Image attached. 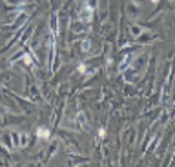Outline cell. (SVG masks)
<instances>
[{
	"mask_svg": "<svg viewBox=\"0 0 175 167\" xmlns=\"http://www.w3.org/2000/svg\"><path fill=\"white\" fill-rule=\"evenodd\" d=\"M11 140H13L15 147H24V145H28V135H26V133H13V135H11Z\"/></svg>",
	"mask_w": 175,
	"mask_h": 167,
	"instance_id": "7a4b0ae2",
	"label": "cell"
},
{
	"mask_svg": "<svg viewBox=\"0 0 175 167\" xmlns=\"http://www.w3.org/2000/svg\"><path fill=\"white\" fill-rule=\"evenodd\" d=\"M84 118H86V116H84V113H79V114H77V123L80 125L82 129H86V127H88V125H86V120H84Z\"/></svg>",
	"mask_w": 175,
	"mask_h": 167,
	"instance_id": "277c9868",
	"label": "cell"
},
{
	"mask_svg": "<svg viewBox=\"0 0 175 167\" xmlns=\"http://www.w3.org/2000/svg\"><path fill=\"white\" fill-rule=\"evenodd\" d=\"M24 62H26L28 65H33V58H31L29 55H24Z\"/></svg>",
	"mask_w": 175,
	"mask_h": 167,
	"instance_id": "5b68a950",
	"label": "cell"
},
{
	"mask_svg": "<svg viewBox=\"0 0 175 167\" xmlns=\"http://www.w3.org/2000/svg\"><path fill=\"white\" fill-rule=\"evenodd\" d=\"M79 71H80V73H86V65L80 64V65H79Z\"/></svg>",
	"mask_w": 175,
	"mask_h": 167,
	"instance_id": "ba28073f",
	"label": "cell"
},
{
	"mask_svg": "<svg viewBox=\"0 0 175 167\" xmlns=\"http://www.w3.org/2000/svg\"><path fill=\"white\" fill-rule=\"evenodd\" d=\"M79 18L82 20V22H91L93 20V7L91 6H88V4H84L80 7V11H79Z\"/></svg>",
	"mask_w": 175,
	"mask_h": 167,
	"instance_id": "6da1fadb",
	"label": "cell"
},
{
	"mask_svg": "<svg viewBox=\"0 0 175 167\" xmlns=\"http://www.w3.org/2000/svg\"><path fill=\"white\" fill-rule=\"evenodd\" d=\"M89 40H84V42H82V49H84V51H88V49H89Z\"/></svg>",
	"mask_w": 175,
	"mask_h": 167,
	"instance_id": "8992f818",
	"label": "cell"
},
{
	"mask_svg": "<svg viewBox=\"0 0 175 167\" xmlns=\"http://www.w3.org/2000/svg\"><path fill=\"white\" fill-rule=\"evenodd\" d=\"M37 136H38V138H44V140H47V138H49V129L38 127V129H37Z\"/></svg>",
	"mask_w": 175,
	"mask_h": 167,
	"instance_id": "3957f363",
	"label": "cell"
},
{
	"mask_svg": "<svg viewBox=\"0 0 175 167\" xmlns=\"http://www.w3.org/2000/svg\"><path fill=\"white\" fill-rule=\"evenodd\" d=\"M104 136H106V129L101 127V129H98V138H104Z\"/></svg>",
	"mask_w": 175,
	"mask_h": 167,
	"instance_id": "52a82bcc",
	"label": "cell"
},
{
	"mask_svg": "<svg viewBox=\"0 0 175 167\" xmlns=\"http://www.w3.org/2000/svg\"><path fill=\"white\" fill-rule=\"evenodd\" d=\"M152 2H159V0H152Z\"/></svg>",
	"mask_w": 175,
	"mask_h": 167,
	"instance_id": "9c48e42d",
	"label": "cell"
}]
</instances>
